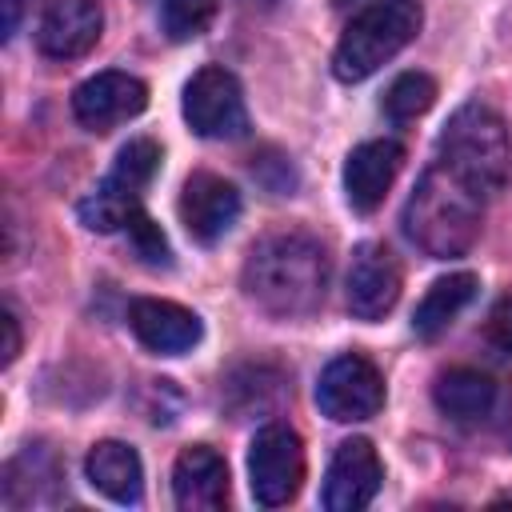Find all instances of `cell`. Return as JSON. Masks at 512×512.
<instances>
[{"mask_svg": "<svg viewBox=\"0 0 512 512\" xmlns=\"http://www.w3.org/2000/svg\"><path fill=\"white\" fill-rule=\"evenodd\" d=\"M400 284H404V272L392 248L376 240L360 244L348 264V312L356 320H384L400 300Z\"/></svg>", "mask_w": 512, "mask_h": 512, "instance_id": "cell-10", "label": "cell"}, {"mask_svg": "<svg viewBox=\"0 0 512 512\" xmlns=\"http://www.w3.org/2000/svg\"><path fill=\"white\" fill-rule=\"evenodd\" d=\"M4 4V40H12L16 24H20V0H0Z\"/></svg>", "mask_w": 512, "mask_h": 512, "instance_id": "cell-25", "label": "cell"}, {"mask_svg": "<svg viewBox=\"0 0 512 512\" xmlns=\"http://www.w3.org/2000/svg\"><path fill=\"white\" fill-rule=\"evenodd\" d=\"M328 252L308 232H268L248 248L244 260V296L276 316V320H300L312 316L324 304L328 292Z\"/></svg>", "mask_w": 512, "mask_h": 512, "instance_id": "cell-1", "label": "cell"}, {"mask_svg": "<svg viewBox=\"0 0 512 512\" xmlns=\"http://www.w3.org/2000/svg\"><path fill=\"white\" fill-rule=\"evenodd\" d=\"M172 496L184 512H216L228 500V464L216 448L192 444L172 464Z\"/></svg>", "mask_w": 512, "mask_h": 512, "instance_id": "cell-16", "label": "cell"}, {"mask_svg": "<svg viewBox=\"0 0 512 512\" xmlns=\"http://www.w3.org/2000/svg\"><path fill=\"white\" fill-rule=\"evenodd\" d=\"M380 480H384V464L376 448L364 436H352L332 452L320 500L328 512H360L380 492Z\"/></svg>", "mask_w": 512, "mask_h": 512, "instance_id": "cell-11", "label": "cell"}, {"mask_svg": "<svg viewBox=\"0 0 512 512\" xmlns=\"http://www.w3.org/2000/svg\"><path fill=\"white\" fill-rule=\"evenodd\" d=\"M156 168H160V144L148 140V136H132L116 152L112 172L80 200L76 212H80L84 228H92V232H116V228H124L140 212L144 188L152 184Z\"/></svg>", "mask_w": 512, "mask_h": 512, "instance_id": "cell-5", "label": "cell"}, {"mask_svg": "<svg viewBox=\"0 0 512 512\" xmlns=\"http://www.w3.org/2000/svg\"><path fill=\"white\" fill-rule=\"evenodd\" d=\"M180 220L196 244H216L240 220V192L216 172H192L180 192Z\"/></svg>", "mask_w": 512, "mask_h": 512, "instance_id": "cell-12", "label": "cell"}, {"mask_svg": "<svg viewBox=\"0 0 512 512\" xmlns=\"http://www.w3.org/2000/svg\"><path fill=\"white\" fill-rule=\"evenodd\" d=\"M184 120L204 140L244 136L248 132V108H244L240 80L220 64H204L184 84Z\"/></svg>", "mask_w": 512, "mask_h": 512, "instance_id": "cell-6", "label": "cell"}, {"mask_svg": "<svg viewBox=\"0 0 512 512\" xmlns=\"http://www.w3.org/2000/svg\"><path fill=\"white\" fill-rule=\"evenodd\" d=\"M444 168H452L464 184H472L484 200L504 192L508 172H512V140L496 108L472 100L460 104L440 132V156Z\"/></svg>", "mask_w": 512, "mask_h": 512, "instance_id": "cell-3", "label": "cell"}, {"mask_svg": "<svg viewBox=\"0 0 512 512\" xmlns=\"http://www.w3.org/2000/svg\"><path fill=\"white\" fill-rule=\"evenodd\" d=\"M216 16V0H164L160 24L172 40H196Z\"/></svg>", "mask_w": 512, "mask_h": 512, "instance_id": "cell-21", "label": "cell"}, {"mask_svg": "<svg viewBox=\"0 0 512 512\" xmlns=\"http://www.w3.org/2000/svg\"><path fill=\"white\" fill-rule=\"evenodd\" d=\"M488 340L496 352L512 356V296H500L496 308L488 312Z\"/></svg>", "mask_w": 512, "mask_h": 512, "instance_id": "cell-23", "label": "cell"}, {"mask_svg": "<svg viewBox=\"0 0 512 512\" xmlns=\"http://www.w3.org/2000/svg\"><path fill=\"white\" fill-rule=\"evenodd\" d=\"M316 404L336 424L372 420L384 404V380H380V372L368 356L344 352V356L324 364L320 384H316Z\"/></svg>", "mask_w": 512, "mask_h": 512, "instance_id": "cell-8", "label": "cell"}, {"mask_svg": "<svg viewBox=\"0 0 512 512\" xmlns=\"http://www.w3.org/2000/svg\"><path fill=\"white\" fill-rule=\"evenodd\" d=\"M476 288H480V280H476L472 272H448V276L432 280V288L424 292V300H420L416 312H412V332H416L420 340H436V336L472 304Z\"/></svg>", "mask_w": 512, "mask_h": 512, "instance_id": "cell-18", "label": "cell"}, {"mask_svg": "<svg viewBox=\"0 0 512 512\" xmlns=\"http://www.w3.org/2000/svg\"><path fill=\"white\" fill-rule=\"evenodd\" d=\"M148 104V84L132 72H96L72 92V116L88 132H112L116 124L140 116Z\"/></svg>", "mask_w": 512, "mask_h": 512, "instance_id": "cell-9", "label": "cell"}, {"mask_svg": "<svg viewBox=\"0 0 512 512\" xmlns=\"http://www.w3.org/2000/svg\"><path fill=\"white\" fill-rule=\"evenodd\" d=\"M84 472H88L92 488L104 492L108 500H116V504H140V492H144V468H140V456H136L132 444L100 440V444L88 452Z\"/></svg>", "mask_w": 512, "mask_h": 512, "instance_id": "cell-17", "label": "cell"}, {"mask_svg": "<svg viewBox=\"0 0 512 512\" xmlns=\"http://www.w3.org/2000/svg\"><path fill=\"white\" fill-rule=\"evenodd\" d=\"M104 28L100 0H48L36 24V44L52 60H76L96 48Z\"/></svg>", "mask_w": 512, "mask_h": 512, "instance_id": "cell-13", "label": "cell"}, {"mask_svg": "<svg viewBox=\"0 0 512 512\" xmlns=\"http://www.w3.org/2000/svg\"><path fill=\"white\" fill-rule=\"evenodd\" d=\"M416 32H420L416 0H368L348 20V28L332 52L336 80H344V84L368 80L380 64H388L400 48H408Z\"/></svg>", "mask_w": 512, "mask_h": 512, "instance_id": "cell-4", "label": "cell"}, {"mask_svg": "<svg viewBox=\"0 0 512 512\" xmlns=\"http://www.w3.org/2000/svg\"><path fill=\"white\" fill-rule=\"evenodd\" d=\"M124 232H128L132 252H136L148 268H168V264H172V248H168V240H164L160 224H152L144 212H136V216L124 224Z\"/></svg>", "mask_w": 512, "mask_h": 512, "instance_id": "cell-22", "label": "cell"}, {"mask_svg": "<svg viewBox=\"0 0 512 512\" xmlns=\"http://www.w3.org/2000/svg\"><path fill=\"white\" fill-rule=\"evenodd\" d=\"M252 496L264 508H280L300 492L304 480V444L288 424H264L248 448Z\"/></svg>", "mask_w": 512, "mask_h": 512, "instance_id": "cell-7", "label": "cell"}, {"mask_svg": "<svg viewBox=\"0 0 512 512\" xmlns=\"http://www.w3.org/2000/svg\"><path fill=\"white\" fill-rule=\"evenodd\" d=\"M480 212H484V196L436 160L404 204V232L432 260H452L476 244Z\"/></svg>", "mask_w": 512, "mask_h": 512, "instance_id": "cell-2", "label": "cell"}, {"mask_svg": "<svg viewBox=\"0 0 512 512\" xmlns=\"http://www.w3.org/2000/svg\"><path fill=\"white\" fill-rule=\"evenodd\" d=\"M128 328L148 352H160V356L192 352L204 336L200 316L192 308H184L176 300H156V296L128 304Z\"/></svg>", "mask_w": 512, "mask_h": 512, "instance_id": "cell-14", "label": "cell"}, {"mask_svg": "<svg viewBox=\"0 0 512 512\" xmlns=\"http://www.w3.org/2000/svg\"><path fill=\"white\" fill-rule=\"evenodd\" d=\"M432 100H436V80L428 72H404L384 92V116L404 124V120L424 116L432 108Z\"/></svg>", "mask_w": 512, "mask_h": 512, "instance_id": "cell-20", "label": "cell"}, {"mask_svg": "<svg viewBox=\"0 0 512 512\" xmlns=\"http://www.w3.org/2000/svg\"><path fill=\"white\" fill-rule=\"evenodd\" d=\"M404 164V148L396 140H364L344 160V196L356 212H376Z\"/></svg>", "mask_w": 512, "mask_h": 512, "instance_id": "cell-15", "label": "cell"}, {"mask_svg": "<svg viewBox=\"0 0 512 512\" xmlns=\"http://www.w3.org/2000/svg\"><path fill=\"white\" fill-rule=\"evenodd\" d=\"M432 400L444 416L460 420V424H472V420H484L496 404V384L476 372V368H448L436 376L432 384Z\"/></svg>", "mask_w": 512, "mask_h": 512, "instance_id": "cell-19", "label": "cell"}, {"mask_svg": "<svg viewBox=\"0 0 512 512\" xmlns=\"http://www.w3.org/2000/svg\"><path fill=\"white\" fill-rule=\"evenodd\" d=\"M0 324H4V364H12L16 352H20V328H16V316L12 312H4Z\"/></svg>", "mask_w": 512, "mask_h": 512, "instance_id": "cell-24", "label": "cell"}]
</instances>
